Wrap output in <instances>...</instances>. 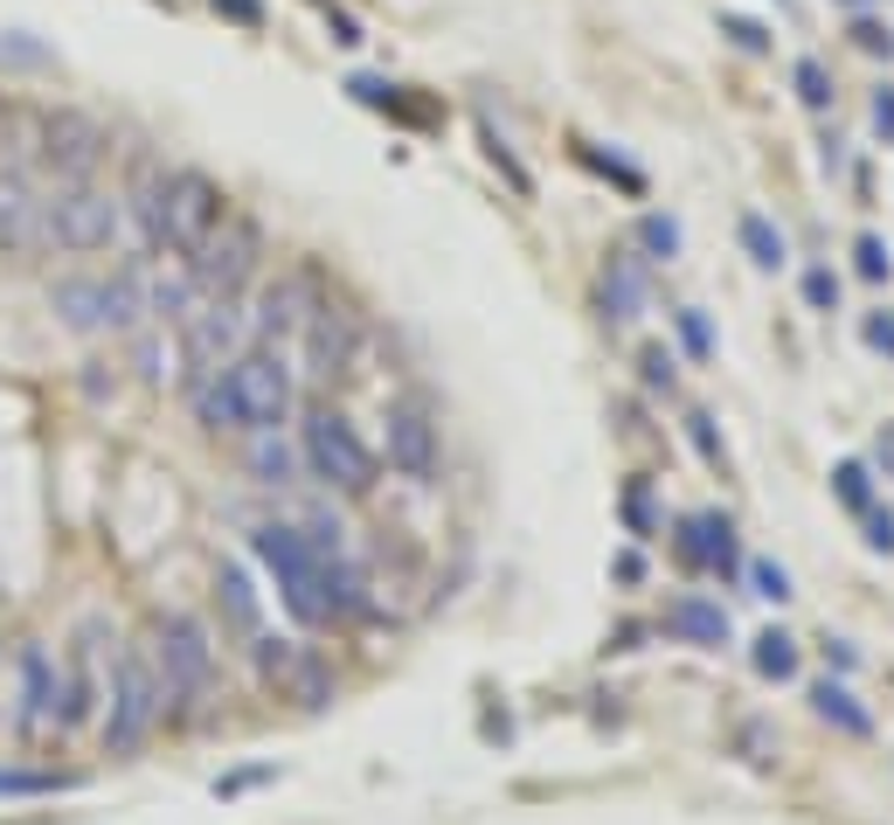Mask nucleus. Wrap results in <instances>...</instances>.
<instances>
[{"label": "nucleus", "mask_w": 894, "mask_h": 825, "mask_svg": "<svg viewBox=\"0 0 894 825\" xmlns=\"http://www.w3.org/2000/svg\"><path fill=\"white\" fill-rule=\"evenodd\" d=\"M153 666H160V693L167 714H188L208 687H216V646H208V625L188 610L153 617Z\"/></svg>", "instance_id": "1"}, {"label": "nucleus", "mask_w": 894, "mask_h": 825, "mask_svg": "<svg viewBox=\"0 0 894 825\" xmlns=\"http://www.w3.org/2000/svg\"><path fill=\"white\" fill-rule=\"evenodd\" d=\"M112 714H104V742L118 756H133L139 742L167 721V693H160V666H153V646H125L112 666Z\"/></svg>", "instance_id": "2"}, {"label": "nucleus", "mask_w": 894, "mask_h": 825, "mask_svg": "<svg viewBox=\"0 0 894 825\" xmlns=\"http://www.w3.org/2000/svg\"><path fill=\"white\" fill-rule=\"evenodd\" d=\"M125 222V201L112 188H91V180H63L56 195H42V243L63 250H112Z\"/></svg>", "instance_id": "3"}, {"label": "nucleus", "mask_w": 894, "mask_h": 825, "mask_svg": "<svg viewBox=\"0 0 894 825\" xmlns=\"http://www.w3.org/2000/svg\"><path fill=\"white\" fill-rule=\"evenodd\" d=\"M222 216H229V195L216 188V180H208L201 167H174L167 174V195H160V222H153V250L195 257Z\"/></svg>", "instance_id": "4"}, {"label": "nucleus", "mask_w": 894, "mask_h": 825, "mask_svg": "<svg viewBox=\"0 0 894 825\" xmlns=\"http://www.w3.org/2000/svg\"><path fill=\"white\" fill-rule=\"evenodd\" d=\"M305 466H312V479H326V485H340V493H367L375 485V451L361 445V430L340 417V409H312L305 417Z\"/></svg>", "instance_id": "5"}, {"label": "nucleus", "mask_w": 894, "mask_h": 825, "mask_svg": "<svg viewBox=\"0 0 894 825\" xmlns=\"http://www.w3.org/2000/svg\"><path fill=\"white\" fill-rule=\"evenodd\" d=\"M257 257H264V229L250 216H222L208 229V243L195 250V292L201 299H236L257 278Z\"/></svg>", "instance_id": "6"}, {"label": "nucleus", "mask_w": 894, "mask_h": 825, "mask_svg": "<svg viewBox=\"0 0 894 825\" xmlns=\"http://www.w3.org/2000/svg\"><path fill=\"white\" fill-rule=\"evenodd\" d=\"M222 375L236 389V409H243V430H284V417H292V368H284L278 347H243Z\"/></svg>", "instance_id": "7"}, {"label": "nucleus", "mask_w": 894, "mask_h": 825, "mask_svg": "<svg viewBox=\"0 0 894 825\" xmlns=\"http://www.w3.org/2000/svg\"><path fill=\"white\" fill-rule=\"evenodd\" d=\"M243 341H250V313H243L236 299H201L195 313H180V347H188L195 382L222 375L229 361L243 354Z\"/></svg>", "instance_id": "8"}, {"label": "nucleus", "mask_w": 894, "mask_h": 825, "mask_svg": "<svg viewBox=\"0 0 894 825\" xmlns=\"http://www.w3.org/2000/svg\"><path fill=\"white\" fill-rule=\"evenodd\" d=\"M257 673L292 708H326L333 701V666L312 646H299V638H257Z\"/></svg>", "instance_id": "9"}, {"label": "nucleus", "mask_w": 894, "mask_h": 825, "mask_svg": "<svg viewBox=\"0 0 894 825\" xmlns=\"http://www.w3.org/2000/svg\"><path fill=\"white\" fill-rule=\"evenodd\" d=\"M104 125L84 112H49L42 118V160L56 167V180H91V167L104 160Z\"/></svg>", "instance_id": "10"}, {"label": "nucleus", "mask_w": 894, "mask_h": 825, "mask_svg": "<svg viewBox=\"0 0 894 825\" xmlns=\"http://www.w3.org/2000/svg\"><path fill=\"white\" fill-rule=\"evenodd\" d=\"M388 466H396L403 479L416 485H430L437 472V424H430V403H396L388 409Z\"/></svg>", "instance_id": "11"}, {"label": "nucleus", "mask_w": 894, "mask_h": 825, "mask_svg": "<svg viewBox=\"0 0 894 825\" xmlns=\"http://www.w3.org/2000/svg\"><path fill=\"white\" fill-rule=\"evenodd\" d=\"M354 347H361L354 313H340V305H312V313H305V368L320 375V382L347 375L354 368Z\"/></svg>", "instance_id": "12"}, {"label": "nucleus", "mask_w": 894, "mask_h": 825, "mask_svg": "<svg viewBox=\"0 0 894 825\" xmlns=\"http://www.w3.org/2000/svg\"><path fill=\"white\" fill-rule=\"evenodd\" d=\"M42 243V195L21 167H0V250H35Z\"/></svg>", "instance_id": "13"}, {"label": "nucleus", "mask_w": 894, "mask_h": 825, "mask_svg": "<svg viewBox=\"0 0 894 825\" xmlns=\"http://www.w3.org/2000/svg\"><path fill=\"white\" fill-rule=\"evenodd\" d=\"M56 701H63V680H56V666H49V652L42 646H21V735H29V742L49 735Z\"/></svg>", "instance_id": "14"}, {"label": "nucleus", "mask_w": 894, "mask_h": 825, "mask_svg": "<svg viewBox=\"0 0 894 825\" xmlns=\"http://www.w3.org/2000/svg\"><path fill=\"white\" fill-rule=\"evenodd\" d=\"M679 549H687V562H707V570H735V521L728 513H694L687 528H679Z\"/></svg>", "instance_id": "15"}, {"label": "nucleus", "mask_w": 894, "mask_h": 825, "mask_svg": "<svg viewBox=\"0 0 894 825\" xmlns=\"http://www.w3.org/2000/svg\"><path fill=\"white\" fill-rule=\"evenodd\" d=\"M305 313H312V305H305V278H278V285H264V292H257V333H271V341H278V333H292V326H305Z\"/></svg>", "instance_id": "16"}, {"label": "nucleus", "mask_w": 894, "mask_h": 825, "mask_svg": "<svg viewBox=\"0 0 894 825\" xmlns=\"http://www.w3.org/2000/svg\"><path fill=\"white\" fill-rule=\"evenodd\" d=\"M49 305L63 313L70 333H104V278H63L49 292Z\"/></svg>", "instance_id": "17"}, {"label": "nucleus", "mask_w": 894, "mask_h": 825, "mask_svg": "<svg viewBox=\"0 0 894 825\" xmlns=\"http://www.w3.org/2000/svg\"><path fill=\"white\" fill-rule=\"evenodd\" d=\"M666 631H679L687 646H728V610L707 597H679L666 604Z\"/></svg>", "instance_id": "18"}, {"label": "nucleus", "mask_w": 894, "mask_h": 825, "mask_svg": "<svg viewBox=\"0 0 894 825\" xmlns=\"http://www.w3.org/2000/svg\"><path fill=\"white\" fill-rule=\"evenodd\" d=\"M603 305H611L617 326H631L645 313V264L638 257H611V264H603Z\"/></svg>", "instance_id": "19"}, {"label": "nucleus", "mask_w": 894, "mask_h": 825, "mask_svg": "<svg viewBox=\"0 0 894 825\" xmlns=\"http://www.w3.org/2000/svg\"><path fill=\"white\" fill-rule=\"evenodd\" d=\"M160 195H167V167H160V160H139V167H133V188L118 195L125 209L139 216V229H146V243H153V222H160Z\"/></svg>", "instance_id": "20"}, {"label": "nucleus", "mask_w": 894, "mask_h": 825, "mask_svg": "<svg viewBox=\"0 0 894 825\" xmlns=\"http://www.w3.org/2000/svg\"><path fill=\"white\" fill-rule=\"evenodd\" d=\"M811 708H819L832 729H846V735H874V714H866L839 680H819V687H811Z\"/></svg>", "instance_id": "21"}, {"label": "nucleus", "mask_w": 894, "mask_h": 825, "mask_svg": "<svg viewBox=\"0 0 894 825\" xmlns=\"http://www.w3.org/2000/svg\"><path fill=\"white\" fill-rule=\"evenodd\" d=\"M195 409H201V424H208V430H243V409H236L229 375H208V382H195Z\"/></svg>", "instance_id": "22"}, {"label": "nucleus", "mask_w": 894, "mask_h": 825, "mask_svg": "<svg viewBox=\"0 0 894 825\" xmlns=\"http://www.w3.org/2000/svg\"><path fill=\"white\" fill-rule=\"evenodd\" d=\"M216 589H222V617H229V625L243 631V638H257V589H250V576L229 562V570L216 576Z\"/></svg>", "instance_id": "23"}, {"label": "nucleus", "mask_w": 894, "mask_h": 825, "mask_svg": "<svg viewBox=\"0 0 894 825\" xmlns=\"http://www.w3.org/2000/svg\"><path fill=\"white\" fill-rule=\"evenodd\" d=\"M250 472L264 479V485H284V479H292V451H284L278 430H250Z\"/></svg>", "instance_id": "24"}, {"label": "nucleus", "mask_w": 894, "mask_h": 825, "mask_svg": "<svg viewBox=\"0 0 894 825\" xmlns=\"http://www.w3.org/2000/svg\"><path fill=\"white\" fill-rule=\"evenodd\" d=\"M742 250L756 257L762 271H777L783 257H791V243H783V229H777L770 216H742Z\"/></svg>", "instance_id": "25"}, {"label": "nucleus", "mask_w": 894, "mask_h": 825, "mask_svg": "<svg viewBox=\"0 0 894 825\" xmlns=\"http://www.w3.org/2000/svg\"><path fill=\"white\" fill-rule=\"evenodd\" d=\"M756 673L762 680H791L798 673V638L791 631H762L756 638Z\"/></svg>", "instance_id": "26"}, {"label": "nucleus", "mask_w": 894, "mask_h": 825, "mask_svg": "<svg viewBox=\"0 0 894 825\" xmlns=\"http://www.w3.org/2000/svg\"><path fill=\"white\" fill-rule=\"evenodd\" d=\"M832 493H839V507L874 513V472H866V466H839L832 472Z\"/></svg>", "instance_id": "27"}, {"label": "nucleus", "mask_w": 894, "mask_h": 825, "mask_svg": "<svg viewBox=\"0 0 894 825\" xmlns=\"http://www.w3.org/2000/svg\"><path fill=\"white\" fill-rule=\"evenodd\" d=\"M798 97H804L811 112H825V105H832V76H825V63H819V56H804V63H798Z\"/></svg>", "instance_id": "28"}, {"label": "nucleus", "mask_w": 894, "mask_h": 825, "mask_svg": "<svg viewBox=\"0 0 894 825\" xmlns=\"http://www.w3.org/2000/svg\"><path fill=\"white\" fill-rule=\"evenodd\" d=\"M638 243H645L652 257H679V222H673V216H645V222H638Z\"/></svg>", "instance_id": "29"}, {"label": "nucleus", "mask_w": 894, "mask_h": 825, "mask_svg": "<svg viewBox=\"0 0 894 825\" xmlns=\"http://www.w3.org/2000/svg\"><path fill=\"white\" fill-rule=\"evenodd\" d=\"M0 791H8V797H49V791H63V784L42 777V770H0Z\"/></svg>", "instance_id": "30"}, {"label": "nucleus", "mask_w": 894, "mask_h": 825, "mask_svg": "<svg viewBox=\"0 0 894 825\" xmlns=\"http://www.w3.org/2000/svg\"><path fill=\"white\" fill-rule=\"evenodd\" d=\"M486 153H492V167H499V174H507V180H513V195H528V188H534V180H528V174H520V160H513V153H507V139H499V133H492V125H486Z\"/></svg>", "instance_id": "31"}, {"label": "nucleus", "mask_w": 894, "mask_h": 825, "mask_svg": "<svg viewBox=\"0 0 894 825\" xmlns=\"http://www.w3.org/2000/svg\"><path fill=\"white\" fill-rule=\"evenodd\" d=\"M749 576H756V597H777V604L791 597V576H783L777 562H749Z\"/></svg>", "instance_id": "32"}, {"label": "nucleus", "mask_w": 894, "mask_h": 825, "mask_svg": "<svg viewBox=\"0 0 894 825\" xmlns=\"http://www.w3.org/2000/svg\"><path fill=\"white\" fill-rule=\"evenodd\" d=\"M638 368H645V389H673V354L666 347H645Z\"/></svg>", "instance_id": "33"}, {"label": "nucleus", "mask_w": 894, "mask_h": 825, "mask_svg": "<svg viewBox=\"0 0 894 825\" xmlns=\"http://www.w3.org/2000/svg\"><path fill=\"white\" fill-rule=\"evenodd\" d=\"M804 299L819 305V313H832V305H839V278L832 271H804Z\"/></svg>", "instance_id": "34"}, {"label": "nucleus", "mask_w": 894, "mask_h": 825, "mask_svg": "<svg viewBox=\"0 0 894 825\" xmlns=\"http://www.w3.org/2000/svg\"><path fill=\"white\" fill-rule=\"evenodd\" d=\"M673 326H679V341H687V354H707V347H715V333H707L700 313H673Z\"/></svg>", "instance_id": "35"}, {"label": "nucleus", "mask_w": 894, "mask_h": 825, "mask_svg": "<svg viewBox=\"0 0 894 825\" xmlns=\"http://www.w3.org/2000/svg\"><path fill=\"white\" fill-rule=\"evenodd\" d=\"M853 257H860V278H887V243L881 237H860Z\"/></svg>", "instance_id": "36"}, {"label": "nucleus", "mask_w": 894, "mask_h": 825, "mask_svg": "<svg viewBox=\"0 0 894 825\" xmlns=\"http://www.w3.org/2000/svg\"><path fill=\"white\" fill-rule=\"evenodd\" d=\"M721 29L735 35V49H749V56H762V49H770V35H762V29H756V21H742V14H728V21H721Z\"/></svg>", "instance_id": "37"}, {"label": "nucleus", "mask_w": 894, "mask_h": 825, "mask_svg": "<svg viewBox=\"0 0 894 825\" xmlns=\"http://www.w3.org/2000/svg\"><path fill=\"white\" fill-rule=\"evenodd\" d=\"M853 42L866 49V56H887V49H894V35L881 29V21H853Z\"/></svg>", "instance_id": "38"}, {"label": "nucleus", "mask_w": 894, "mask_h": 825, "mask_svg": "<svg viewBox=\"0 0 894 825\" xmlns=\"http://www.w3.org/2000/svg\"><path fill=\"white\" fill-rule=\"evenodd\" d=\"M866 549H894V513H866Z\"/></svg>", "instance_id": "39"}, {"label": "nucleus", "mask_w": 894, "mask_h": 825, "mask_svg": "<svg viewBox=\"0 0 894 825\" xmlns=\"http://www.w3.org/2000/svg\"><path fill=\"white\" fill-rule=\"evenodd\" d=\"M326 35H333L340 49H354V42H361V21H354V14H333V8H326Z\"/></svg>", "instance_id": "40"}, {"label": "nucleus", "mask_w": 894, "mask_h": 825, "mask_svg": "<svg viewBox=\"0 0 894 825\" xmlns=\"http://www.w3.org/2000/svg\"><path fill=\"white\" fill-rule=\"evenodd\" d=\"M687 430H694L700 458H715V466H721V437H715V424H707V417H687Z\"/></svg>", "instance_id": "41"}, {"label": "nucleus", "mask_w": 894, "mask_h": 825, "mask_svg": "<svg viewBox=\"0 0 894 825\" xmlns=\"http://www.w3.org/2000/svg\"><path fill=\"white\" fill-rule=\"evenodd\" d=\"M216 14L243 21V29H257V21H264V8H257V0H216Z\"/></svg>", "instance_id": "42"}, {"label": "nucleus", "mask_w": 894, "mask_h": 825, "mask_svg": "<svg viewBox=\"0 0 894 825\" xmlns=\"http://www.w3.org/2000/svg\"><path fill=\"white\" fill-rule=\"evenodd\" d=\"M874 133L894 146V91H881V97H874Z\"/></svg>", "instance_id": "43"}, {"label": "nucleus", "mask_w": 894, "mask_h": 825, "mask_svg": "<svg viewBox=\"0 0 894 825\" xmlns=\"http://www.w3.org/2000/svg\"><path fill=\"white\" fill-rule=\"evenodd\" d=\"M881 466L894 472V430H881Z\"/></svg>", "instance_id": "44"}, {"label": "nucleus", "mask_w": 894, "mask_h": 825, "mask_svg": "<svg viewBox=\"0 0 894 825\" xmlns=\"http://www.w3.org/2000/svg\"><path fill=\"white\" fill-rule=\"evenodd\" d=\"M846 8H860V0H846Z\"/></svg>", "instance_id": "45"}]
</instances>
